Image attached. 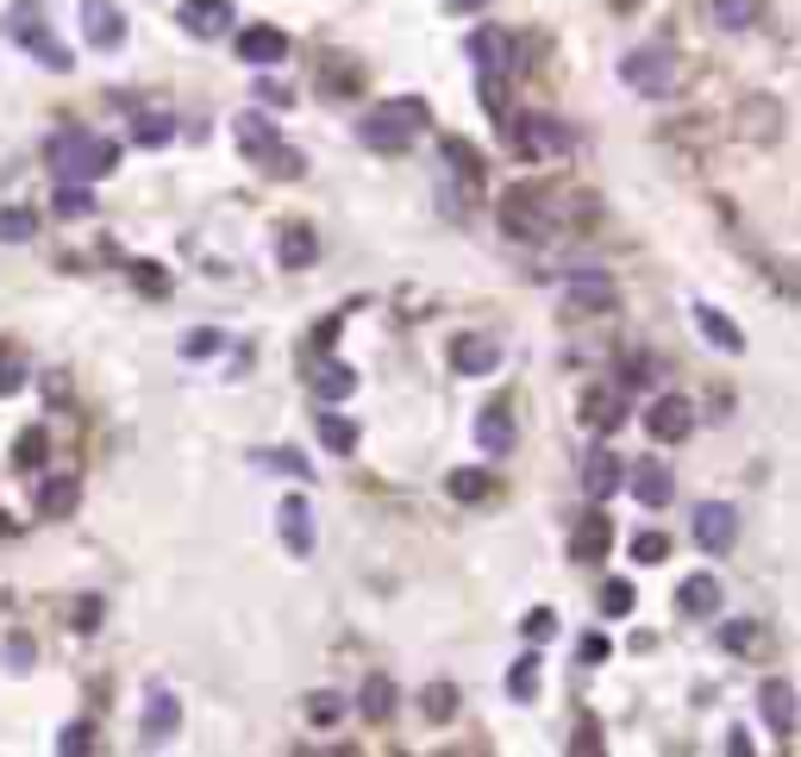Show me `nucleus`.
<instances>
[{
    "label": "nucleus",
    "mask_w": 801,
    "mask_h": 757,
    "mask_svg": "<svg viewBox=\"0 0 801 757\" xmlns=\"http://www.w3.org/2000/svg\"><path fill=\"white\" fill-rule=\"evenodd\" d=\"M588 195H551V188H508L495 219H501V232L520 238V245H551L564 219H588Z\"/></svg>",
    "instance_id": "nucleus-1"
},
{
    "label": "nucleus",
    "mask_w": 801,
    "mask_h": 757,
    "mask_svg": "<svg viewBox=\"0 0 801 757\" xmlns=\"http://www.w3.org/2000/svg\"><path fill=\"white\" fill-rule=\"evenodd\" d=\"M44 163H51L57 182H100V175H113L119 144L113 138H95V132H57L44 144Z\"/></svg>",
    "instance_id": "nucleus-2"
},
{
    "label": "nucleus",
    "mask_w": 801,
    "mask_h": 757,
    "mask_svg": "<svg viewBox=\"0 0 801 757\" xmlns=\"http://www.w3.org/2000/svg\"><path fill=\"white\" fill-rule=\"evenodd\" d=\"M420 132H426V100H382V107H370V113L357 119V138L382 156L408 151Z\"/></svg>",
    "instance_id": "nucleus-3"
},
{
    "label": "nucleus",
    "mask_w": 801,
    "mask_h": 757,
    "mask_svg": "<svg viewBox=\"0 0 801 757\" xmlns=\"http://www.w3.org/2000/svg\"><path fill=\"white\" fill-rule=\"evenodd\" d=\"M232 132H238V151L251 156V163H263L270 175H301V170H307V163H301V156L282 144V132H275L263 113H238Z\"/></svg>",
    "instance_id": "nucleus-4"
},
{
    "label": "nucleus",
    "mask_w": 801,
    "mask_h": 757,
    "mask_svg": "<svg viewBox=\"0 0 801 757\" xmlns=\"http://www.w3.org/2000/svg\"><path fill=\"white\" fill-rule=\"evenodd\" d=\"M620 82L632 95H676V51L670 44H646L620 57Z\"/></svg>",
    "instance_id": "nucleus-5"
},
{
    "label": "nucleus",
    "mask_w": 801,
    "mask_h": 757,
    "mask_svg": "<svg viewBox=\"0 0 801 757\" xmlns=\"http://www.w3.org/2000/svg\"><path fill=\"white\" fill-rule=\"evenodd\" d=\"M469 63H476V76H495V82H508L513 57H520V44H513V32H501V25H476L464 39Z\"/></svg>",
    "instance_id": "nucleus-6"
},
{
    "label": "nucleus",
    "mask_w": 801,
    "mask_h": 757,
    "mask_svg": "<svg viewBox=\"0 0 801 757\" xmlns=\"http://www.w3.org/2000/svg\"><path fill=\"white\" fill-rule=\"evenodd\" d=\"M508 132H513V151L520 156H564L570 151V132L545 113H508Z\"/></svg>",
    "instance_id": "nucleus-7"
},
{
    "label": "nucleus",
    "mask_w": 801,
    "mask_h": 757,
    "mask_svg": "<svg viewBox=\"0 0 801 757\" xmlns=\"http://www.w3.org/2000/svg\"><path fill=\"white\" fill-rule=\"evenodd\" d=\"M689 432H695V401L689 394H651L646 408V439H664V445H683Z\"/></svg>",
    "instance_id": "nucleus-8"
},
{
    "label": "nucleus",
    "mask_w": 801,
    "mask_h": 757,
    "mask_svg": "<svg viewBox=\"0 0 801 757\" xmlns=\"http://www.w3.org/2000/svg\"><path fill=\"white\" fill-rule=\"evenodd\" d=\"M695 544L714 551V558H726V551L739 544V507L733 501H702L695 507Z\"/></svg>",
    "instance_id": "nucleus-9"
},
{
    "label": "nucleus",
    "mask_w": 801,
    "mask_h": 757,
    "mask_svg": "<svg viewBox=\"0 0 801 757\" xmlns=\"http://www.w3.org/2000/svg\"><path fill=\"white\" fill-rule=\"evenodd\" d=\"M138 733H144V745H170V738L182 733V701H176V689H151L144 695V720H138Z\"/></svg>",
    "instance_id": "nucleus-10"
},
{
    "label": "nucleus",
    "mask_w": 801,
    "mask_h": 757,
    "mask_svg": "<svg viewBox=\"0 0 801 757\" xmlns=\"http://www.w3.org/2000/svg\"><path fill=\"white\" fill-rule=\"evenodd\" d=\"M176 20H182L188 39H226L238 25V13H232V0H182Z\"/></svg>",
    "instance_id": "nucleus-11"
},
{
    "label": "nucleus",
    "mask_w": 801,
    "mask_h": 757,
    "mask_svg": "<svg viewBox=\"0 0 801 757\" xmlns=\"http://www.w3.org/2000/svg\"><path fill=\"white\" fill-rule=\"evenodd\" d=\"M82 39L95 44V51H119L126 44V13H119L113 0H82Z\"/></svg>",
    "instance_id": "nucleus-12"
},
{
    "label": "nucleus",
    "mask_w": 801,
    "mask_h": 757,
    "mask_svg": "<svg viewBox=\"0 0 801 757\" xmlns=\"http://www.w3.org/2000/svg\"><path fill=\"white\" fill-rule=\"evenodd\" d=\"M7 32H13V44H20V51H32L44 69H69V51L51 39V25H44V20H25V7L13 13V20H7Z\"/></svg>",
    "instance_id": "nucleus-13"
},
{
    "label": "nucleus",
    "mask_w": 801,
    "mask_h": 757,
    "mask_svg": "<svg viewBox=\"0 0 801 757\" xmlns=\"http://www.w3.org/2000/svg\"><path fill=\"white\" fill-rule=\"evenodd\" d=\"M301 364H307V382H313V394H320V401H345V394L357 389V369L338 364V357H326V350H307Z\"/></svg>",
    "instance_id": "nucleus-14"
},
{
    "label": "nucleus",
    "mask_w": 801,
    "mask_h": 757,
    "mask_svg": "<svg viewBox=\"0 0 801 757\" xmlns=\"http://www.w3.org/2000/svg\"><path fill=\"white\" fill-rule=\"evenodd\" d=\"M275 526H282V544H289V558H313V507L301 501V495H282V507H275Z\"/></svg>",
    "instance_id": "nucleus-15"
},
{
    "label": "nucleus",
    "mask_w": 801,
    "mask_h": 757,
    "mask_svg": "<svg viewBox=\"0 0 801 757\" xmlns=\"http://www.w3.org/2000/svg\"><path fill=\"white\" fill-rule=\"evenodd\" d=\"M451 369L457 376H489V369H501V338H483V332L451 338Z\"/></svg>",
    "instance_id": "nucleus-16"
},
{
    "label": "nucleus",
    "mask_w": 801,
    "mask_h": 757,
    "mask_svg": "<svg viewBox=\"0 0 801 757\" xmlns=\"http://www.w3.org/2000/svg\"><path fill=\"white\" fill-rule=\"evenodd\" d=\"M626 483H632V501H646V507H670V495H676V476L664 464H651V457H639L626 469Z\"/></svg>",
    "instance_id": "nucleus-17"
},
{
    "label": "nucleus",
    "mask_w": 801,
    "mask_h": 757,
    "mask_svg": "<svg viewBox=\"0 0 801 757\" xmlns=\"http://www.w3.org/2000/svg\"><path fill=\"white\" fill-rule=\"evenodd\" d=\"M607 544H614V526H607V513H602V507H588L583 520H576L570 558H576V563H595V558H607Z\"/></svg>",
    "instance_id": "nucleus-18"
},
{
    "label": "nucleus",
    "mask_w": 801,
    "mask_h": 757,
    "mask_svg": "<svg viewBox=\"0 0 801 757\" xmlns=\"http://www.w3.org/2000/svg\"><path fill=\"white\" fill-rule=\"evenodd\" d=\"M626 483V464L614 457V451H588V464H583V488H588V501H607V495H620Z\"/></svg>",
    "instance_id": "nucleus-19"
},
{
    "label": "nucleus",
    "mask_w": 801,
    "mask_h": 757,
    "mask_svg": "<svg viewBox=\"0 0 801 757\" xmlns=\"http://www.w3.org/2000/svg\"><path fill=\"white\" fill-rule=\"evenodd\" d=\"M758 714H764V726H770V733H795V689H789V682H764L758 689Z\"/></svg>",
    "instance_id": "nucleus-20"
},
{
    "label": "nucleus",
    "mask_w": 801,
    "mask_h": 757,
    "mask_svg": "<svg viewBox=\"0 0 801 757\" xmlns=\"http://www.w3.org/2000/svg\"><path fill=\"white\" fill-rule=\"evenodd\" d=\"M695 326H702V338L714 350H726V357H739V350H745V332L733 326L721 307H707V301H695Z\"/></svg>",
    "instance_id": "nucleus-21"
},
{
    "label": "nucleus",
    "mask_w": 801,
    "mask_h": 757,
    "mask_svg": "<svg viewBox=\"0 0 801 757\" xmlns=\"http://www.w3.org/2000/svg\"><path fill=\"white\" fill-rule=\"evenodd\" d=\"M238 57L245 63H282L289 57V39H282L275 25H245V32H238Z\"/></svg>",
    "instance_id": "nucleus-22"
},
{
    "label": "nucleus",
    "mask_w": 801,
    "mask_h": 757,
    "mask_svg": "<svg viewBox=\"0 0 801 757\" xmlns=\"http://www.w3.org/2000/svg\"><path fill=\"white\" fill-rule=\"evenodd\" d=\"M476 445L489 451V457H508L513 451V413L508 408H483L476 413Z\"/></svg>",
    "instance_id": "nucleus-23"
},
{
    "label": "nucleus",
    "mask_w": 801,
    "mask_h": 757,
    "mask_svg": "<svg viewBox=\"0 0 801 757\" xmlns=\"http://www.w3.org/2000/svg\"><path fill=\"white\" fill-rule=\"evenodd\" d=\"M676 607H683L689 620H714V614H721V583H714V576H689V583L676 588Z\"/></svg>",
    "instance_id": "nucleus-24"
},
{
    "label": "nucleus",
    "mask_w": 801,
    "mask_h": 757,
    "mask_svg": "<svg viewBox=\"0 0 801 757\" xmlns=\"http://www.w3.org/2000/svg\"><path fill=\"white\" fill-rule=\"evenodd\" d=\"M76 501H82L76 476H51V483L39 488V520H69V513H76Z\"/></svg>",
    "instance_id": "nucleus-25"
},
{
    "label": "nucleus",
    "mask_w": 801,
    "mask_h": 757,
    "mask_svg": "<svg viewBox=\"0 0 801 757\" xmlns=\"http://www.w3.org/2000/svg\"><path fill=\"white\" fill-rule=\"evenodd\" d=\"M620 413H626V389H620V382H607L602 394H588V401H583V420L595 432H614V426H620Z\"/></svg>",
    "instance_id": "nucleus-26"
},
{
    "label": "nucleus",
    "mask_w": 801,
    "mask_h": 757,
    "mask_svg": "<svg viewBox=\"0 0 801 757\" xmlns=\"http://www.w3.org/2000/svg\"><path fill=\"white\" fill-rule=\"evenodd\" d=\"M445 495H451V501H464V507H476V501H489V495H495V476H489V469H476V464H469V469H451V476H445Z\"/></svg>",
    "instance_id": "nucleus-27"
},
{
    "label": "nucleus",
    "mask_w": 801,
    "mask_h": 757,
    "mask_svg": "<svg viewBox=\"0 0 801 757\" xmlns=\"http://www.w3.org/2000/svg\"><path fill=\"white\" fill-rule=\"evenodd\" d=\"M275 257H282V270H313V263H320V238H313L307 226H289L282 245H275Z\"/></svg>",
    "instance_id": "nucleus-28"
},
{
    "label": "nucleus",
    "mask_w": 801,
    "mask_h": 757,
    "mask_svg": "<svg viewBox=\"0 0 801 757\" xmlns=\"http://www.w3.org/2000/svg\"><path fill=\"white\" fill-rule=\"evenodd\" d=\"M564 307L570 313H607V307H614V294H607L602 275H576V282H570V294H564Z\"/></svg>",
    "instance_id": "nucleus-29"
},
{
    "label": "nucleus",
    "mask_w": 801,
    "mask_h": 757,
    "mask_svg": "<svg viewBox=\"0 0 801 757\" xmlns=\"http://www.w3.org/2000/svg\"><path fill=\"white\" fill-rule=\"evenodd\" d=\"M357 714L370 720V726H382V720L394 714V682L389 677H370L364 689H357Z\"/></svg>",
    "instance_id": "nucleus-30"
},
{
    "label": "nucleus",
    "mask_w": 801,
    "mask_h": 757,
    "mask_svg": "<svg viewBox=\"0 0 801 757\" xmlns=\"http://www.w3.org/2000/svg\"><path fill=\"white\" fill-rule=\"evenodd\" d=\"M320 445L333 451V457H351V451H357V426H351V420H338V413H320Z\"/></svg>",
    "instance_id": "nucleus-31"
},
{
    "label": "nucleus",
    "mask_w": 801,
    "mask_h": 757,
    "mask_svg": "<svg viewBox=\"0 0 801 757\" xmlns=\"http://www.w3.org/2000/svg\"><path fill=\"white\" fill-rule=\"evenodd\" d=\"M132 138L144 144V151L170 144V138H176V113H138V119H132Z\"/></svg>",
    "instance_id": "nucleus-32"
},
{
    "label": "nucleus",
    "mask_w": 801,
    "mask_h": 757,
    "mask_svg": "<svg viewBox=\"0 0 801 757\" xmlns=\"http://www.w3.org/2000/svg\"><path fill=\"white\" fill-rule=\"evenodd\" d=\"M39 232V214L32 207H0V245H25Z\"/></svg>",
    "instance_id": "nucleus-33"
},
{
    "label": "nucleus",
    "mask_w": 801,
    "mask_h": 757,
    "mask_svg": "<svg viewBox=\"0 0 801 757\" xmlns=\"http://www.w3.org/2000/svg\"><path fill=\"white\" fill-rule=\"evenodd\" d=\"M721 645L733 658H751V651H764V632L751 620H733V626H721Z\"/></svg>",
    "instance_id": "nucleus-34"
},
{
    "label": "nucleus",
    "mask_w": 801,
    "mask_h": 757,
    "mask_svg": "<svg viewBox=\"0 0 801 757\" xmlns=\"http://www.w3.org/2000/svg\"><path fill=\"white\" fill-rule=\"evenodd\" d=\"M751 20H758V0H714V25L721 32H745Z\"/></svg>",
    "instance_id": "nucleus-35"
},
{
    "label": "nucleus",
    "mask_w": 801,
    "mask_h": 757,
    "mask_svg": "<svg viewBox=\"0 0 801 757\" xmlns=\"http://www.w3.org/2000/svg\"><path fill=\"white\" fill-rule=\"evenodd\" d=\"M632 602H639V595H632V583H626V576L602 583V620H626V614H632Z\"/></svg>",
    "instance_id": "nucleus-36"
},
{
    "label": "nucleus",
    "mask_w": 801,
    "mask_h": 757,
    "mask_svg": "<svg viewBox=\"0 0 801 757\" xmlns=\"http://www.w3.org/2000/svg\"><path fill=\"white\" fill-rule=\"evenodd\" d=\"M620 389H646V382H658V364H651L646 350H632V357H620V376H614Z\"/></svg>",
    "instance_id": "nucleus-37"
},
{
    "label": "nucleus",
    "mask_w": 801,
    "mask_h": 757,
    "mask_svg": "<svg viewBox=\"0 0 801 757\" xmlns=\"http://www.w3.org/2000/svg\"><path fill=\"white\" fill-rule=\"evenodd\" d=\"M32 663H39V651H32V639H7V645H0V670H7V677H25Z\"/></svg>",
    "instance_id": "nucleus-38"
},
{
    "label": "nucleus",
    "mask_w": 801,
    "mask_h": 757,
    "mask_svg": "<svg viewBox=\"0 0 801 757\" xmlns=\"http://www.w3.org/2000/svg\"><path fill=\"white\" fill-rule=\"evenodd\" d=\"M532 682H539V658H520V663L508 670V695H513V701H532V695H539Z\"/></svg>",
    "instance_id": "nucleus-39"
},
{
    "label": "nucleus",
    "mask_w": 801,
    "mask_h": 757,
    "mask_svg": "<svg viewBox=\"0 0 801 757\" xmlns=\"http://www.w3.org/2000/svg\"><path fill=\"white\" fill-rule=\"evenodd\" d=\"M445 163L464 175V182H483V163H476V151H469V144H457V138H445Z\"/></svg>",
    "instance_id": "nucleus-40"
},
{
    "label": "nucleus",
    "mask_w": 801,
    "mask_h": 757,
    "mask_svg": "<svg viewBox=\"0 0 801 757\" xmlns=\"http://www.w3.org/2000/svg\"><path fill=\"white\" fill-rule=\"evenodd\" d=\"M44 451H51V439H44V432H20V445H13V464H20V469H39V464H44Z\"/></svg>",
    "instance_id": "nucleus-41"
},
{
    "label": "nucleus",
    "mask_w": 801,
    "mask_h": 757,
    "mask_svg": "<svg viewBox=\"0 0 801 757\" xmlns=\"http://www.w3.org/2000/svg\"><path fill=\"white\" fill-rule=\"evenodd\" d=\"M88 207H95V195H88V182H63V188H57V214H69V219H76V214H88Z\"/></svg>",
    "instance_id": "nucleus-42"
},
{
    "label": "nucleus",
    "mask_w": 801,
    "mask_h": 757,
    "mask_svg": "<svg viewBox=\"0 0 801 757\" xmlns=\"http://www.w3.org/2000/svg\"><path fill=\"white\" fill-rule=\"evenodd\" d=\"M251 464L257 469H289V476H301V483H307V457H294V451H257Z\"/></svg>",
    "instance_id": "nucleus-43"
},
{
    "label": "nucleus",
    "mask_w": 801,
    "mask_h": 757,
    "mask_svg": "<svg viewBox=\"0 0 801 757\" xmlns=\"http://www.w3.org/2000/svg\"><path fill=\"white\" fill-rule=\"evenodd\" d=\"M57 751H63V757H82V751H95V726H88V720H76V726H63Z\"/></svg>",
    "instance_id": "nucleus-44"
},
{
    "label": "nucleus",
    "mask_w": 801,
    "mask_h": 757,
    "mask_svg": "<svg viewBox=\"0 0 801 757\" xmlns=\"http://www.w3.org/2000/svg\"><path fill=\"white\" fill-rule=\"evenodd\" d=\"M420 707H426V720H451V714H457V689H445V682H432Z\"/></svg>",
    "instance_id": "nucleus-45"
},
{
    "label": "nucleus",
    "mask_w": 801,
    "mask_h": 757,
    "mask_svg": "<svg viewBox=\"0 0 801 757\" xmlns=\"http://www.w3.org/2000/svg\"><path fill=\"white\" fill-rule=\"evenodd\" d=\"M632 558H639V563H664L670 558V539H664V532H639V539H632Z\"/></svg>",
    "instance_id": "nucleus-46"
},
{
    "label": "nucleus",
    "mask_w": 801,
    "mask_h": 757,
    "mask_svg": "<svg viewBox=\"0 0 801 757\" xmlns=\"http://www.w3.org/2000/svg\"><path fill=\"white\" fill-rule=\"evenodd\" d=\"M527 639H532V645L558 639V614H551V607H532V614H527Z\"/></svg>",
    "instance_id": "nucleus-47"
},
{
    "label": "nucleus",
    "mask_w": 801,
    "mask_h": 757,
    "mask_svg": "<svg viewBox=\"0 0 801 757\" xmlns=\"http://www.w3.org/2000/svg\"><path fill=\"white\" fill-rule=\"evenodd\" d=\"M338 714H345V695H313L307 701V720H313V726H333Z\"/></svg>",
    "instance_id": "nucleus-48"
},
{
    "label": "nucleus",
    "mask_w": 801,
    "mask_h": 757,
    "mask_svg": "<svg viewBox=\"0 0 801 757\" xmlns=\"http://www.w3.org/2000/svg\"><path fill=\"white\" fill-rule=\"evenodd\" d=\"M132 275L144 282V294H170V275L156 270V263H132Z\"/></svg>",
    "instance_id": "nucleus-49"
},
{
    "label": "nucleus",
    "mask_w": 801,
    "mask_h": 757,
    "mask_svg": "<svg viewBox=\"0 0 801 757\" xmlns=\"http://www.w3.org/2000/svg\"><path fill=\"white\" fill-rule=\"evenodd\" d=\"M570 751H576V757L602 751V733H595V720H583V726H576V738H570Z\"/></svg>",
    "instance_id": "nucleus-50"
},
{
    "label": "nucleus",
    "mask_w": 801,
    "mask_h": 757,
    "mask_svg": "<svg viewBox=\"0 0 801 757\" xmlns=\"http://www.w3.org/2000/svg\"><path fill=\"white\" fill-rule=\"evenodd\" d=\"M182 350H188V357H214V350H219V332H207V326L188 332V345H182Z\"/></svg>",
    "instance_id": "nucleus-51"
},
{
    "label": "nucleus",
    "mask_w": 801,
    "mask_h": 757,
    "mask_svg": "<svg viewBox=\"0 0 801 757\" xmlns=\"http://www.w3.org/2000/svg\"><path fill=\"white\" fill-rule=\"evenodd\" d=\"M25 389V364H13V357H0V394Z\"/></svg>",
    "instance_id": "nucleus-52"
},
{
    "label": "nucleus",
    "mask_w": 801,
    "mask_h": 757,
    "mask_svg": "<svg viewBox=\"0 0 801 757\" xmlns=\"http://www.w3.org/2000/svg\"><path fill=\"white\" fill-rule=\"evenodd\" d=\"M257 100H263V107H289V88H282V82H270V76H263V82H257Z\"/></svg>",
    "instance_id": "nucleus-53"
},
{
    "label": "nucleus",
    "mask_w": 801,
    "mask_h": 757,
    "mask_svg": "<svg viewBox=\"0 0 801 757\" xmlns=\"http://www.w3.org/2000/svg\"><path fill=\"white\" fill-rule=\"evenodd\" d=\"M726 751L745 757V751H751V733H745V726H733V733H726Z\"/></svg>",
    "instance_id": "nucleus-54"
},
{
    "label": "nucleus",
    "mask_w": 801,
    "mask_h": 757,
    "mask_svg": "<svg viewBox=\"0 0 801 757\" xmlns=\"http://www.w3.org/2000/svg\"><path fill=\"white\" fill-rule=\"evenodd\" d=\"M595 658H607V639H602V632H588V639H583V663H595Z\"/></svg>",
    "instance_id": "nucleus-55"
},
{
    "label": "nucleus",
    "mask_w": 801,
    "mask_h": 757,
    "mask_svg": "<svg viewBox=\"0 0 801 757\" xmlns=\"http://www.w3.org/2000/svg\"><path fill=\"white\" fill-rule=\"evenodd\" d=\"M451 13H476V7H483V0H445Z\"/></svg>",
    "instance_id": "nucleus-56"
}]
</instances>
